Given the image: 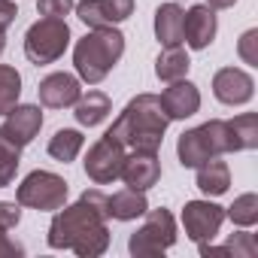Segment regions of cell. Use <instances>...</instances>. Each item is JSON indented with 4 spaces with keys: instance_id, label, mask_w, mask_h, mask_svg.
I'll return each mask as SVG.
<instances>
[{
    "instance_id": "1",
    "label": "cell",
    "mask_w": 258,
    "mask_h": 258,
    "mask_svg": "<svg viewBox=\"0 0 258 258\" xmlns=\"http://www.w3.org/2000/svg\"><path fill=\"white\" fill-rule=\"evenodd\" d=\"M49 246L52 249H70L79 258L103 255L109 246L106 195L91 188V191H82V198L73 207L55 210V219L49 225Z\"/></svg>"
},
{
    "instance_id": "2",
    "label": "cell",
    "mask_w": 258,
    "mask_h": 258,
    "mask_svg": "<svg viewBox=\"0 0 258 258\" xmlns=\"http://www.w3.org/2000/svg\"><path fill=\"white\" fill-rule=\"evenodd\" d=\"M167 124H170V118H167V112L161 106V97H155V94H137L131 103L118 112V118L109 127V134L118 137L124 143V149L158 152Z\"/></svg>"
},
{
    "instance_id": "3",
    "label": "cell",
    "mask_w": 258,
    "mask_h": 258,
    "mask_svg": "<svg viewBox=\"0 0 258 258\" xmlns=\"http://www.w3.org/2000/svg\"><path fill=\"white\" fill-rule=\"evenodd\" d=\"M124 55V37L118 28H94L91 34H85L76 49H73V64L76 73L88 82L97 85L109 76V70L118 64V58Z\"/></svg>"
},
{
    "instance_id": "4",
    "label": "cell",
    "mask_w": 258,
    "mask_h": 258,
    "mask_svg": "<svg viewBox=\"0 0 258 258\" xmlns=\"http://www.w3.org/2000/svg\"><path fill=\"white\" fill-rule=\"evenodd\" d=\"M228 152V124L222 118H213L201 127L185 131L176 143V155L182 167H201L210 158H219Z\"/></svg>"
},
{
    "instance_id": "5",
    "label": "cell",
    "mask_w": 258,
    "mask_h": 258,
    "mask_svg": "<svg viewBox=\"0 0 258 258\" xmlns=\"http://www.w3.org/2000/svg\"><path fill=\"white\" fill-rule=\"evenodd\" d=\"M146 222L131 234L127 240V249H131L134 258H155L164 255L173 243H176V222L170 216V210H146L143 213Z\"/></svg>"
},
{
    "instance_id": "6",
    "label": "cell",
    "mask_w": 258,
    "mask_h": 258,
    "mask_svg": "<svg viewBox=\"0 0 258 258\" xmlns=\"http://www.w3.org/2000/svg\"><path fill=\"white\" fill-rule=\"evenodd\" d=\"M70 46V28L64 19H40L25 34V55L31 64H52Z\"/></svg>"
},
{
    "instance_id": "7",
    "label": "cell",
    "mask_w": 258,
    "mask_h": 258,
    "mask_svg": "<svg viewBox=\"0 0 258 258\" xmlns=\"http://www.w3.org/2000/svg\"><path fill=\"white\" fill-rule=\"evenodd\" d=\"M16 201L22 207L40 210V213H55L67 204V182L52 170H34L22 179Z\"/></svg>"
},
{
    "instance_id": "8",
    "label": "cell",
    "mask_w": 258,
    "mask_h": 258,
    "mask_svg": "<svg viewBox=\"0 0 258 258\" xmlns=\"http://www.w3.org/2000/svg\"><path fill=\"white\" fill-rule=\"evenodd\" d=\"M124 143L118 137H112L109 131L88 149L85 155V173L94 185H109L118 179L121 173V164H124Z\"/></svg>"
},
{
    "instance_id": "9",
    "label": "cell",
    "mask_w": 258,
    "mask_h": 258,
    "mask_svg": "<svg viewBox=\"0 0 258 258\" xmlns=\"http://www.w3.org/2000/svg\"><path fill=\"white\" fill-rule=\"evenodd\" d=\"M225 222V210L213 201H188L182 207V228L188 240L195 243H210Z\"/></svg>"
},
{
    "instance_id": "10",
    "label": "cell",
    "mask_w": 258,
    "mask_h": 258,
    "mask_svg": "<svg viewBox=\"0 0 258 258\" xmlns=\"http://www.w3.org/2000/svg\"><path fill=\"white\" fill-rule=\"evenodd\" d=\"M118 179H124L127 188H137V191L152 188V185L161 179V161H158V152H149V149H131V155H124V164H121Z\"/></svg>"
},
{
    "instance_id": "11",
    "label": "cell",
    "mask_w": 258,
    "mask_h": 258,
    "mask_svg": "<svg viewBox=\"0 0 258 258\" xmlns=\"http://www.w3.org/2000/svg\"><path fill=\"white\" fill-rule=\"evenodd\" d=\"M213 94L225 106H243L255 94V79L240 67H222L213 76Z\"/></svg>"
},
{
    "instance_id": "12",
    "label": "cell",
    "mask_w": 258,
    "mask_h": 258,
    "mask_svg": "<svg viewBox=\"0 0 258 258\" xmlns=\"http://www.w3.org/2000/svg\"><path fill=\"white\" fill-rule=\"evenodd\" d=\"M73 10L88 28H115L118 22L131 19L134 0H82Z\"/></svg>"
},
{
    "instance_id": "13",
    "label": "cell",
    "mask_w": 258,
    "mask_h": 258,
    "mask_svg": "<svg viewBox=\"0 0 258 258\" xmlns=\"http://www.w3.org/2000/svg\"><path fill=\"white\" fill-rule=\"evenodd\" d=\"M40 127H43V112H40V106H34V103H16V106L7 112L4 124H0V131H4L10 140H16L19 146H28V143L40 134Z\"/></svg>"
},
{
    "instance_id": "14",
    "label": "cell",
    "mask_w": 258,
    "mask_h": 258,
    "mask_svg": "<svg viewBox=\"0 0 258 258\" xmlns=\"http://www.w3.org/2000/svg\"><path fill=\"white\" fill-rule=\"evenodd\" d=\"M216 10L198 4L182 16V43H188V49H207L216 40Z\"/></svg>"
},
{
    "instance_id": "15",
    "label": "cell",
    "mask_w": 258,
    "mask_h": 258,
    "mask_svg": "<svg viewBox=\"0 0 258 258\" xmlns=\"http://www.w3.org/2000/svg\"><path fill=\"white\" fill-rule=\"evenodd\" d=\"M37 94H40V103H43V106H49V109H64V106H73V103L79 100L82 85H79V79L70 76V73H49V76L40 82Z\"/></svg>"
},
{
    "instance_id": "16",
    "label": "cell",
    "mask_w": 258,
    "mask_h": 258,
    "mask_svg": "<svg viewBox=\"0 0 258 258\" xmlns=\"http://www.w3.org/2000/svg\"><path fill=\"white\" fill-rule=\"evenodd\" d=\"M161 106L167 112V118H188L201 109V91L195 82L188 79H176V82H167V88L161 91Z\"/></svg>"
},
{
    "instance_id": "17",
    "label": "cell",
    "mask_w": 258,
    "mask_h": 258,
    "mask_svg": "<svg viewBox=\"0 0 258 258\" xmlns=\"http://www.w3.org/2000/svg\"><path fill=\"white\" fill-rule=\"evenodd\" d=\"M146 210H149L146 191L127 188V185H124L121 191H115L112 198H106V219H115V222H131V219H140Z\"/></svg>"
},
{
    "instance_id": "18",
    "label": "cell",
    "mask_w": 258,
    "mask_h": 258,
    "mask_svg": "<svg viewBox=\"0 0 258 258\" xmlns=\"http://www.w3.org/2000/svg\"><path fill=\"white\" fill-rule=\"evenodd\" d=\"M228 124V152H246L258 146V115L255 112H243Z\"/></svg>"
},
{
    "instance_id": "19",
    "label": "cell",
    "mask_w": 258,
    "mask_h": 258,
    "mask_svg": "<svg viewBox=\"0 0 258 258\" xmlns=\"http://www.w3.org/2000/svg\"><path fill=\"white\" fill-rule=\"evenodd\" d=\"M182 10L176 4H164L155 10V37L161 46H182Z\"/></svg>"
},
{
    "instance_id": "20",
    "label": "cell",
    "mask_w": 258,
    "mask_h": 258,
    "mask_svg": "<svg viewBox=\"0 0 258 258\" xmlns=\"http://www.w3.org/2000/svg\"><path fill=\"white\" fill-rule=\"evenodd\" d=\"M112 112V103L103 91H88V94H79V100L73 103V115L82 127H94L100 124L106 115Z\"/></svg>"
},
{
    "instance_id": "21",
    "label": "cell",
    "mask_w": 258,
    "mask_h": 258,
    "mask_svg": "<svg viewBox=\"0 0 258 258\" xmlns=\"http://www.w3.org/2000/svg\"><path fill=\"white\" fill-rule=\"evenodd\" d=\"M195 170H198V188H201L207 198H219V195L228 191V185H231V170H228L225 161L210 158V161H204V164L195 167Z\"/></svg>"
},
{
    "instance_id": "22",
    "label": "cell",
    "mask_w": 258,
    "mask_h": 258,
    "mask_svg": "<svg viewBox=\"0 0 258 258\" xmlns=\"http://www.w3.org/2000/svg\"><path fill=\"white\" fill-rule=\"evenodd\" d=\"M188 67H191V61L182 46H164V52L155 61V76L161 82H176V79H185Z\"/></svg>"
},
{
    "instance_id": "23",
    "label": "cell",
    "mask_w": 258,
    "mask_h": 258,
    "mask_svg": "<svg viewBox=\"0 0 258 258\" xmlns=\"http://www.w3.org/2000/svg\"><path fill=\"white\" fill-rule=\"evenodd\" d=\"M85 146V137L76 131V127H61V131H55V137L49 140V155L55 161H73Z\"/></svg>"
},
{
    "instance_id": "24",
    "label": "cell",
    "mask_w": 258,
    "mask_h": 258,
    "mask_svg": "<svg viewBox=\"0 0 258 258\" xmlns=\"http://www.w3.org/2000/svg\"><path fill=\"white\" fill-rule=\"evenodd\" d=\"M201 246V255H234V258H252L255 252H258V246H255V240H252V234H246V231H240V234H234L225 246H210V243H198Z\"/></svg>"
},
{
    "instance_id": "25",
    "label": "cell",
    "mask_w": 258,
    "mask_h": 258,
    "mask_svg": "<svg viewBox=\"0 0 258 258\" xmlns=\"http://www.w3.org/2000/svg\"><path fill=\"white\" fill-rule=\"evenodd\" d=\"M19 164H22V146L0 131V188L13 185Z\"/></svg>"
},
{
    "instance_id": "26",
    "label": "cell",
    "mask_w": 258,
    "mask_h": 258,
    "mask_svg": "<svg viewBox=\"0 0 258 258\" xmlns=\"http://www.w3.org/2000/svg\"><path fill=\"white\" fill-rule=\"evenodd\" d=\"M19 94H22V76H19V70L10 67V64H0V115H7L19 103Z\"/></svg>"
},
{
    "instance_id": "27",
    "label": "cell",
    "mask_w": 258,
    "mask_h": 258,
    "mask_svg": "<svg viewBox=\"0 0 258 258\" xmlns=\"http://www.w3.org/2000/svg\"><path fill=\"white\" fill-rule=\"evenodd\" d=\"M225 216H228L234 225H240V228H252V225L258 222V195H255V191L240 195V198L225 210Z\"/></svg>"
},
{
    "instance_id": "28",
    "label": "cell",
    "mask_w": 258,
    "mask_h": 258,
    "mask_svg": "<svg viewBox=\"0 0 258 258\" xmlns=\"http://www.w3.org/2000/svg\"><path fill=\"white\" fill-rule=\"evenodd\" d=\"M237 55H240V61L249 64V67L258 64V31H255V28L246 31V34L240 37V43H237Z\"/></svg>"
},
{
    "instance_id": "29",
    "label": "cell",
    "mask_w": 258,
    "mask_h": 258,
    "mask_svg": "<svg viewBox=\"0 0 258 258\" xmlns=\"http://www.w3.org/2000/svg\"><path fill=\"white\" fill-rule=\"evenodd\" d=\"M76 7V0H37V13L46 19H64Z\"/></svg>"
},
{
    "instance_id": "30",
    "label": "cell",
    "mask_w": 258,
    "mask_h": 258,
    "mask_svg": "<svg viewBox=\"0 0 258 258\" xmlns=\"http://www.w3.org/2000/svg\"><path fill=\"white\" fill-rule=\"evenodd\" d=\"M22 222V204H7V201H0V225L4 228H16Z\"/></svg>"
},
{
    "instance_id": "31",
    "label": "cell",
    "mask_w": 258,
    "mask_h": 258,
    "mask_svg": "<svg viewBox=\"0 0 258 258\" xmlns=\"http://www.w3.org/2000/svg\"><path fill=\"white\" fill-rule=\"evenodd\" d=\"M7 231H10V228L0 225V258H7V255H25V246H22V243H16Z\"/></svg>"
},
{
    "instance_id": "32",
    "label": "cell",
    "mask_w": 258,
    "mask_h": 258,
    "mask_svg": "<svg viewBox=\"0 0 258 258\" xmlns=\"http://www.w3.org/2000/svg\"><path fill=\"white\" fill-rule=\"evenodd\" d=\"M16 16H19V10H16L13 0H0V31H7L16 22Z\"/></svg>"
},
{
    "instance_id": "33",
    "label": "cell",
    "mask_w": 258,
    "mask_h": 258,
    "mask_svg": "<svg viewBox=\"0 0 258 258\" xmlns=\"http://www.w3.org/2000/svg\"><path fill=\"white\" fill-rule=\"evenodd\" d=\"M234 4H237V0H207V7H213V10H228Z\"/></svg>"
},
{
    "instance_id": "34",
    "label": "cell",
    "mask_w": 258,
    "mask_h": 258,
    "mask_svg": "<svg viewBox=\"0 0 258 258\" xmlns=\"http://www.w3.org/2000/svg\"><path fill=\"white\" fill-rule=\"evenodd\" d=\"M4 49H7V31H0V55H4Z\"/></svg>"
}]
</instances>
